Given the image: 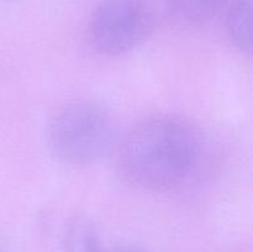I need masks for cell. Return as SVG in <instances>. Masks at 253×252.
<instances>
[{"mask_svg": "<svg viewBox=\"0 0 253 252\" xmlns=\"http://www.w3.org/2000/svg\"><path fill=\"white\" fill-rule=\"evenodd\" d=\"M226 9L230 39L241 51L253 56V0H230Z\"/></svg>", "mask_w": 253, "mask_h": 252, "instance_id": "obj_4", "label": "cell"}, {"mask_svg": "<svg viewBox=\"0 0 253 252\" xmlns=\"http://www.w3.org/2000/svg\"><path fill=\"white\" fill-rule=\"evenodd\" d=\"M100 252H110V251H106L105 249H103ZM113 252H128V251H113Z\"/></svg>", "mask_w": 253, "mask_h": 252, "instance_id": "obj_6", "label": "cell"}, {"mask_svg": "<svg viewBox=\"0 0 253 252\" xmlns=\"http://www.w3.org/2000/svg\"><path fill=\"white\" fill-rule=\"evenodd\" d=\"M204 151V132L192 119L157 113L136 121L120 136L115 165L127 184L145 192H168L193 177Z\"/></svg>", "mask_w": 253, "mask_h": 252, "instance_id": "obj_1", "label": "cell"}, {"mask_svg": "<svg viewBox=\"0 0 253 252\" xmlns=\"http://www.w3.org/2000/svg\"><path fill=\"white\" fill-rule=\"evenodd\" d=\"M118 124L110 109L93 99H76L53 113L47 125V145L52 156L68 167H89L119 142Z\"/></svg>", "mask_w": 253, "mask_h": 252, "instance_id": "obj_2", "label": "cell"}, {"mask_svg": "<svg viewBox=\"0 0 253 252\" xmlns=\"http://www.w3.org/2000/svg\"><path fill=\"white\" fill-rule=\"evenodd\" d=\"M230 0H168L174 17L187 24L199 25L210 21L220 10L227 7Z\"/></svg>", "mask_w": 253, "mask_h": 252, "instance_id": "obj_5", "label": "cell"}, {"mask_svg": "<svg viewBox=\"0 0 253 252\" xmlns=\"http://www.w3.org/2000/svg\"><path fill=\"white\" fill-rule=\"evenodd\" d=\"M155 24L153 0H99L89 22V37L99 53L123 56L140 46Z\"/></svg>", "mask_w": 253, "mask_h": 252, "instance_id": "obj_3", "label": "cell"}]
</instances>
